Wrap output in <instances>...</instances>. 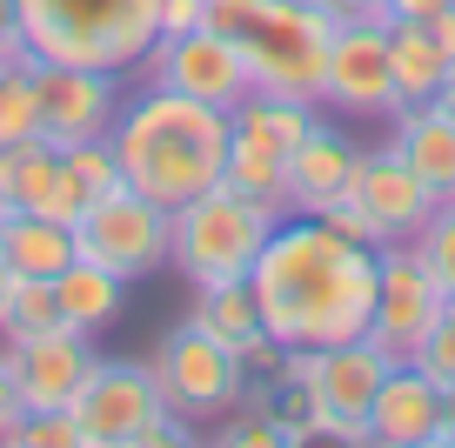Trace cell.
Segmentation results:
<instances>
[{
  "mask_svg": "<svg viewBox=\"0 0 455 448\" xmlns=\"http://www.w3.org/2000/svg\"><path fill=\"white\" fill-rule=\"evenodd\" d=\"M375 275V248L335 235L322 214H282L255 254L248 288L275 348H335L369 335Z\"/></svg>",
  "mask_w": 455,
  "mask_h": 448,
  "instance_id": "1",
  "label": "cell"
},
{
  "mask_svg": "<svg viewBox=\"0 0 455 448\" xmlns=\"http://www.w3.org/2000/svg\"><path fill=\"white\" fill-rule=\"evenodd\" d=\"M108 140H114V155H121V181L174 214L181 201H195L201 188L221 181L228 140H235V114L208 108L195 94H174V87H148V94L121 100Z\"/></svg>",
  "mask_w": 455,
  "mask_h": 448,
  "instance_id": "2",
  "label": "cell"
},
{
  "mask_svg": "<svg viewBox=\"0 0 455 448\" xmlns=\"http://www.w3.org/2000/svg\"><path fill=\"white\" fill-rule=\"evenodd\" d=\"M208 28L242 47L248 81L261 94L322 100V68H328L335 20L315 0H208Z\"/></svg>",
  "mask_w": 455,
  "mask_h": 448,
  "instance_id": "3",
  "label": "cell"
},
{
  "mask_svg": "<svg viewBox=\"0 0 455 448\" xmlns=\"http://www.w3.org/2000/svg\"><path fill=\"white\" fill-rule=\"evenodd\" d=\"M14 28L34 60L128 74L161 34V0H14Z\"/></svg>",
  "mask_w": 455,
  "mask_h": 448,
  "instance_id": "4",
  "label": "cell"
},
{
  "mask_svg": "<svg viewBox=\"0 0 455 448\" xmlns=\"http://www.w3.org/2000/svg\"><path fill=\"white\" fill-rule=\"evenodd\" d=\"M282 208L242 195V188H201L195 201L174 208V235H168V268H181L188 288H214V281H248L255 275L261 241L275 235Z\"/></svg>",
  "mask_w": 455,
  "mask_h": 448,
  "instance_id": "5",
  "label": "cell"
},
{
  "mask_svg": "<svg viewBox=\"0 0 455 448\" xmlns=\"http://www.w3.org/2000/svg\"><path fill=\"white\" fill-rule=\"evenodd\" d=\"M282 381H301L308 388V421L322 442H369V402L388 375V355L375 348L369 335L362 341H335V348H282L275 362Z\"/></svg>",
  "mask_w": 455,
  "mask_h": 448,
  "instance_id": "6",
  "label": "cell"
},
{
  "mask_svg": "<svg viewBox=\"0 0 455 448\" xmlns=\"http://www.w3.org/2000/svg\"><path fill=\"white\" fill-rule=\"evenodd\" d=\"M148 375H155L161 402H168L181 421H195V428L235 415V408L248 402V362L235 348H221V341H214L208 328H195V322L168 328V335L155 341Z\"/></svg>",
  "mask_w": 455,
  "mask_h": 448,
  "instance_id": "7",
  "label": "cell"
},
{
  "mask_svg": "<svg viewBox=\"0 0 455 448\" xmlns=\"http://www.w3.org/2000/svg\"><path fill=\"white\" fill-rule=\"evenodd\" d=\"M168 235H174V214L121 181L108 195H94L87 214L74 221V254L121 281H148L155 268H168Z\"/></svg>",
  "mask_w": 455,
  "mask_h": 448,
  "instance_id": "8",
  "label": "cell"
},
{
  "mask_svg": "<svg viewBox=\"0 0 455 448\" xmlns=\"http://www.w3.org/2000/svg\"><path fill=\"white\" fill-rule=\"evenodd\" d=\"M68 415H74L87 448H148L161 415H168V402H161L148 362H94Z\"/></svg>",
  "mask_w": 455,
  "mask_h": 448,
  "instance_id": "9",
  "label": "cell"
},
{
  "mask_svg": "<svg viewBox=\"0 0 455 448\" xmlns=\"http://www.w3.org/2000/svg\"><path fill=\"white\" fill-rule=\"evenodd\" d=\"M375 315H369V341L388 362H409L422 348V335L442 322V281L428 275V261L409 241H388L375 248Z\"/></svg>",
  "mask_w": 455,
  "mask_h": 448,
  "instance_id": "10",
  "label": "cell"
},
{
  "mask_svg": "<svg viewBox=\"0 0 455 448\" xmlns=\"http://www.w3.org/2000/svg\"><path fill=\"white\" fill-rule=\"evenodd\" d=\"M141 74H148V87H174V94H195V100H208V108H228V114H235L248 94H255L242 47L228 41V34H214V28L161 34V41L148 47Z\"/></svg>",
  "mask_w": 455,
  "mask_h": 448,
  "instance_id": "11",
  "label": "cell"
},
{
  "mask_svg": "<svg viewBox=\"0 0 455 448\" xmlns=\"http://www.w3.org/2000/svg\"><path fill=\"white\" fill-rule=\"evenodd\" d=\"M121 74L108 68H60V60H34V134L74 148V140H100L121 114Z\"/></svg>",
  "mask_w": 455,
  "mask_h": 448,
  "instance_id": "12",
  "label": "cell"
},
{
  "mask_svg": "<svg viewBox=\"0 0 455 448\" xmlns=\"http://www.w3.org/2000/svg\"><path fill=\"white\" fill-rule=\"evenodd\" d=\"M322 100L341 114H395V68H388V20H341L328 41V68H322Z\"/></svg>",
  "mask_w": 455,
  "mask_h": 448,
  "instance_id": "13",
  "label": "cell"
},
{
  "mask_svg": "<svg viewBox=\"0 0 455 448\" xmlns=\"http://www.w3.org/2000/svg\"><path fill=\"white\" fill-rule=\"evenodd\" d=\"M348 195L362 201V214L375 221V235L388 241H415L422 235V221L435 214V188L422 181V174L409 168V161L395 155V148H369V155L355 161V181H348Z\"/></svg>",
  "mask_w": 455,
  "mask_h": 448,
  "instance_id": "14",
  "label": "cell"
},
{
  "mask_svg": "<svg viewBox=\"0 0 455 448\" xmlns=\"http://www.w3.org/2000/svg\"><path fill=\"white\" fill-rule=\"evenodd\" d=\"M14 348V388H20V408L28 415H47V408H74L87 368L100 362L94 355V335L81 328H47V335H28V341H7Z\"/></svg>",
  "mask_w": 455,
  "mask_h": 448,
  "instance_id": "15",
  "label": "cell"
},
{
  "mask_svg": "<svg viewBox=\"0 0 455 448\" xmlns=\"http://www.w3.org/2000/svg\"><path fill=\"white\" fill-rule=\"evenodd\" d=\"M442 428V388L415 362H388L382 388L369 402V442L375 448H435Z\"/></svg>",
  "mask_w": 455,
  "mask_h": 448,
  "instance_id": "16",
  "label": "cell"
},
{
  "mask_svg": "<svg viewBox=\"0 0 455 448\" xmlns=\"http://www.w3.org/2000/svg\"><path fill=\"white\" fill-rule=\"evenodd\" d=\"M355 161H362L355 140L341 134V127L315 121L308 140L288 155V214H322L328 201H341L348 181H355Z\"/></svg>",
  "mask_w": 455,
  "mask_h": 448,
  "instance_id": "17",
  "label": "cell"
},
{
  "mask_svg": "<svg viewBox=\"0 0 455 448\" xmlns=\"http://www.w3.org/2000/svg\"><path fill=\"white\" fill-rule=\"evenodd\" d=\"M188 322L208 328L221 348H235L255 375H275V362H282L275 335L261 328V308H255V288H248V281H214V288H195V315H188Z\"/></svg>",
  "mask_w": 455,
  "mask_h": 448,
  "instance_id": "18",
  "label": "cell"
},
{
  "mask_svg": "<svg viewBox=\"0 0 455 448\" xmlns=\"http://www.w3.org/2000/svg\"><path fill=\"white\" fill-rule=\"evenodd\" d=\"M388 148H395L442 201L455 195V121L435 108V100H409V108H395V140H388Z\"/></svg>",
  "mask_w": 455,
  "mask_h": 448,
  "instance_id": "19",
  "label": "cell"
},
{
  "mask_svg": "<svg viewBox=\"0 0 455 448\" xmlns=\"http://www.w3.org/2000/svg\"><path fill=\"white\" fill-rule=\"evenodd\" d=\"M54 301H60V322H68V328L100 335V328H114V322H121V308H128V281L74 254V261L54 275Z\"/></svg>",
  "mask_w": 455,
  "mask_h": 448,
  "instance_id": "20",
  "label": "cell"
},
{
  "mask_svg": "<svg viewBox=\"0 0 455 448\" xmlns=\"http://www.w3.org/2000/svg\"><path fill=\"white\" fill-rule=\"evenodd\" d=\"M0 254L14 275H41L54 281L60 268L74 261V228L47 221V214H0Z\"/></svg>",
  "mask_w": 455,
  "mask_h": 448,
  "instance_id": "21",
  "label": "cell"
},
{
  "mask_svg": "<svg viewBox=\"0 0 455 448\" xmlns=\"http://www.w3.org/2000/svg\"><path fill=\"white\" fill-rule=\"evenodd\" d=\"M315 121H322V114H315V100L261 94V87L235 108V134H242V140H261V148H275V155H295L301 140H308Z\"/></svg>",
  "mask_w": 455,
  "mask_h": 448,
  "instance_id": "22",
  "label": "cell"
},
{
  "mask_svg": "<svg viewBox=\"0 0 455 448\" xmlns=\"http://www.w3.org/2000/svg\"><path fill=\"white\" fill-rule=\"evenodd\" d=\"M388 68H395L402 108H409V100H435V87L449 81V60L428 41L422 20H388Z\"/></svg>",
  "mask_w": 455,
  "mask_h": 448,
  "instance_id": "23",
  "label": "cell"
},
{
  "mask_svg": "<svg viewBox=\"0 0 455 448\" xmlns=\"http://www.w3.org/2000/svg\"><path fill=\"white\" fill-rule=\"evenodd\" d=\"M54 174H60V148L54 140L28 134V140H14V148H0V208L7 214H34L41 195L54 188Z\"/></svg>",
  "mask_w": 455,
  "mask_h": 448,
  "instance_id": "24",
  "label": "cell"
},
{
  "mask_svg": "<svg viewBox=\"0 0 455 448\" xmlns=\"http://www.w3.org/2000/svg\"><path fill=\"white\" fill-rule=\"evenodd\" d=\"M221 181L288 214V155H275V148H261V140H242V134L228 140V168H221Z\"/></svg>",
  "mask_w": 455,
  "mask_h": 448,
  "instance_id": "25",
  "label": "cell"
},
{
  "mask_svg": "<svg viewBox=\"0 0 455 448\" xmlns=\"http://www.w3.org/2000/svg\"><path fill=\"white\" fill-rule=\"evenodd\" d=\"M47 328H60L54 281L14 275V288H7V308H0V341H28V335H47Z\"/></svg>",
  "mask_w": 455,
  "mask_h": 448,
  "instance_id": "26",
  "label": "cell"
},
{
  "mask_svg": "<svg viewBox=\"0 0 455 448\" xmlns=\"http://www.w3.org/2000/svg\"><path fill=\"white\" fill-rule=\"evenodd\" d=\"M409 248L428 261V275H435V281H442V294H449V288H455V195H449V201H435V214L422 221V235H415Z\"/></svg>",
  "mask_w": 455,
  "mask_h": 448,
  "instance_id": "27",
  "label": "cell"
},
{
  "mask_svg": "<svg viewBox=\"0 0 455 448\" xmlns=\"http://www.w3.org/2000/svg\"><path fill=\"white\" fill-rule=\"evenodd\" d=\"M60 168L74 174V181L87 188V195H108V188H121V155H114V140H74V148H60Z\"/></svg>",
  "mask_w": 455,
  "mask_h": 448,
  "instance_id": "28",
  "label": "cell"
},
{
  "mask_svg": "<svg viewBox=\"0 0 455 448\" xmlns=\"http://www.w3.org/2000/svg\"><path fill=\"white\" fill-rule=\"evenodd\" d=\"M34 134V68H0V148Z\"/></svg>",
  "mask_w": 455,
  "mask_h": 448,
  "instance_id": "29",
  "label": "cell"
},
{
  "mask_svg": "<svg viewBox=\"0 0 455 448\" xmlns=\"http://www.w3.org/2000/svg\"><path fill=\"white\" fill-rule=\"evenodd\" d=\"M214 442H221V448H275V442H282V428H275V415H268V408H248V415H242V408H235V421H214Z\"/></svg>",
  "mask_w": 455,
  "mask_h": 448,
  "instance_id": "30",
  "label": "cell"
},
{
  "mask_svg": "<svg viewBox=\"0 0 455 448\" xmlns=\"http://www.w3.org/2000/svg\"><path fill=\"white\" fill-rule=\"evenodd\" d=\"M14 442H20V448H87L68 408H47V415H20V435H14Z\"/></svg>",
  "mask_w": 455,
  "mask_h": 448,
  "instance_id": "31",
  "label": "cell"
},
{
  "mask_svg": "<svg viewBox=\"0 0 455 448\" xmlns=\"http://www.w3.org/2000/svg\"><path fill=\"white\" fill-rule=\"evenodd\" d=\"M409 362L422 368V375L435 381V388H449V381H455V322H449V315H442V322L422 335V348H415Z\"/></svg>",
  "mask_w": 455,
  "mask_h": 448,
  "instance_id": "32",
  "label": "cell"
},
{
  "mask_svg": "<svg viewBox=\"0 0 455 448\" xmlns=\"http://www.w3.org/2000/svg\"><path fill=\"white\" fill-rule=\"evenodd\" d=\"M87 201H94V195H87V188L74 181L68 168H60V174H54V188L41 195V208H34V214H47V221H68V228H74V221L87 214Z\"/></svg>",
  "mask_w": 455,
  "mask_h": 448,
  "instance_id": "33",
  "label": "cell"
},
{
  "mask_svg": "<svg viewBox=\"0 0 455 448\" xmlns=\"http://www.w3.org/2000/svg\"><path fill=\"white\" fill-rule=\"evenodd\" d=\"M322 221L335 228V235L362 241V248H382V235H375V221H369V214H362V201H355V195H341V201H328V208H322Z\"/></svg>",
  "mask_w": 455,
  "mask_h": 448,
  "instance_id": "34",
  "label": "cell"
},
{
  "mask_svg": "<svg viewBox=\"0 0 455 448\" xmlns=\"http://www.w3.org/2000/svg\"><path fill=\"white\" fill-rule=\"evenodd\" d=\"M20 415H28V408H20V388H14V348L0 341V442L20 435Z\"/></svg>",
  "mask_w": 455,
  "mask_h": 448,
  "instance_id": "35",
  "label": "cell"
},
{
  "mask_svg": "<svg viewBox=\"0 0 455 448\" xmlns=\"http://www.w3.org/2000/svg\"><path fill=\"white\" fill-rule=\"evenodd\" d=\"M195 28H208V0H161V34H195Z\"/></svg>",
  "mask_w": 455,
  "mask_h": 448,
  "instance_id": "36",
  "label": "cell"
},
{
  "mask_svg": "<svg viewBox=\"0 0 455 448\" xmlns=\"http://www.w3.org/2000/svg\"><path fill=\"white\" fill-rule=\"evenodd\" d=\"M422 28H428V41L442 47V60H449V68H455V7H442V14H428Z\"/></svg>",
  "mask_w": 455,
  "mask_h": 448,
  "instance_id": "37",
  "label": "cell"
},
{
  "mask_svg": "<svg viewBox=\"0 0 455 448\" xmlns=\"http://www.w3.org/2000/svg\"><path fill=\"white\" fill-rule=\"evenodd\" d=\"M442 7H455V0H388L395 20H428V14H442Z\"/></svg>",
  "mask_w": 455,
  "mask_h": 448,
  "instance_id": "38",
  "label": "cell"
},
{
  "mask_svg": "<svg viewBox=\"0 0 455 448\" xmlns=\"http://www.w3.org/2000/svg\"><path fill=\"white\" fill-rule=\"evenodd\" d=\"M435 448H455V381L442 388V428H435Z\"/></svg>",
  "mask_w": 455,
  "mask_h": 448,
  "instance_id": "39",
  "label": "cell"
},
{
  "mask_svg": "<svg viewBox=\"0 0 455 448\" xmlns=\"http://www.w3.org/2000/svg\"><path fill=\"white\" fill-rule=\"evenodd\" d=\"M435 108H442V114H449V121H455V68H449V81L435 87Z\"/></svg>",
  "mask_w": 455,
  "mask_h": 448,
  "instance_id": "40",
  "label": "cell"
},
{
  "mask_svg": "<svg viewBox=\"0 0 455 448\" xmlns=\"http://www.w3.org/2000/svg\"><path fill=\"white\" fill-rule=\"evenodd\" d=\"M7 288H14V268H7V254H0V308H7Z\"/></svg>",
  "mask_w": 455,
  "mask_h": 448,
  "instance_id": "41",
  "label": "cell"
},
{
  "mask_svg": "<svg viewBox=\"0 0 455 448\" xmlns=\"http://www.w3.org/2000/svg\"><path fill=\"white\" fill-rule=\"evenodd\" d=\"M0 28H14V0H0Z\"/></svg>",
  "mask_w": 455,
  "mask_h": 448,
  "instance_id": "42",
  "label": "cell"
},
{
  "mask_svg": "<svg viewBox=\"0 0 455 448\" xmlns=\"http://www.w3.org/2000/svg\"><path fill=\"white\" fill-rule=\"evenodd\" d=\"M442 315H449V322H455V288H449V294H442Z\"/></svg>",
  "mask_w": 455,
  "mask_h": 448,
  "instance_id": "43",
  "label": "cell"
},
{
  "mask_svg": "<svg viewBox=\"0 0 455 448\" xmlns=\"http://www.w3.org/2000/svg\"><path fill=\"white\" fill-rule=\"evenodd\" d=\"M0 214H7V208H0Z\"/></svg>",
  "mask_w": 455,
  "mask_h": 448,
  "instance_id": "44",
  "label": "cell"
}]
</instances>
